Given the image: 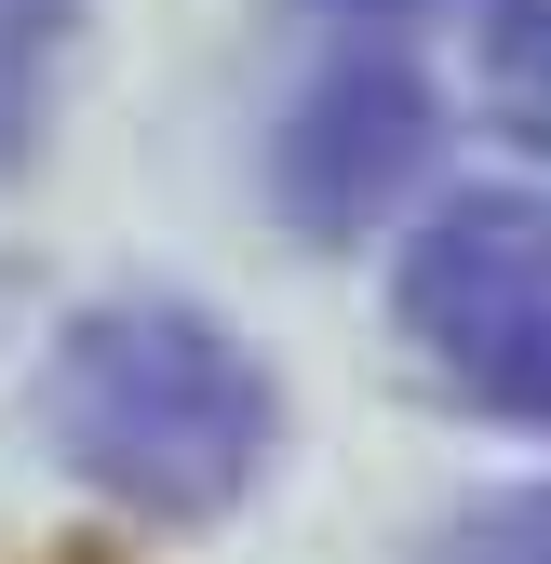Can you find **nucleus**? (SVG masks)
<instances>
[{
	"label": "nucleus",
	"instance_id": "obj_3",
	"mask_svg": "<svg viewBox=\"0 0 551 564\" xmlns=\"http://www.w3.org/2000/svg\"><path fill=\"white\" fill-rule=\"evenodd\" d=\"M418 162H431V95H418V67H390V54H336L283 108V216L323 229V242L364 229Z\"/></svg>",
	"mask_w": 551,
	"mask_h": 564
},
{
	"label": "nucleus",
	"instance_id": "obj_6",
	"mask_svg": "<svg viewBox=\"0 0 551 564\" xmlns=\"http://www.w3.org/2000/svg\"><path fill=\"white\" fill-rule=\"evenodd\" d=\"M444 564H551V498H498L444 538Z\"/></svg>",
	"mask_w": 551,
	"mask_h": 564
},
{
	"label": "nucleus",
	"instance_id": "obj_5",
	"mask_svg": "<svg viewBox=\"0 0 551 564\" xmlns=\"http://www.w3.org/2000/svg\"><path fill=\"white\" fill-rule=\"evenodd\" d=\"M54 41H67V0H0V175H14V162H28V134H41Z\"/></svg>",
	"mask_w": 551,
	"mask_h": 564
},
{
	"label": "nucleus",
	"instance_id": "obj_4",
	"mask_svg": "<svg viewBox=\"0 0 551 564\" xmlns=\"http://www.w3.org/2000/svg\"><path fill=\"white\" fill-rule=\"evenodd\" d=\"M485 108L511 149L551 162V0H498L485 14Z\"/></svg>",
	"mask_w": 551,
	"mask_h": 564
},
{
	"label": "nucleus",
	"instance_id": "obj_1",
	"mask_svg": "<svg viewBox=\"0 0 551 564\" xmlns=\"http://www.w3.org/2000/svg\"><path fill=\"white\" fill-rule=\"evenodd\" d=\"M41 416H54V457L121 511H162V524H202L229 511L242 484L269 470V377L229 323H202L175 296H108L54 336V377H41Z\"/></svg>",
	"mask_w": 551,
	"mask_h": 564
},
{
	"label": "nucleus",
	"instance_id": "obj_7",
	"mask_svg": "<svg viewBox=\"0 0 551 564\" xmlns=\"http://www.w3.org/2000/svg\"><path fill=\"white\" fill-rule=\"evenodd\" d=\"M364 14H403V0H364Z\"/></svg>",
	"mask_w": 551,
	"mask_h": 564
},
{
	"label": "nucleus",
	"instance_id": "obj_2",
	"mask_svg": "<svg viewBox=\"0 0 551 564\" xmlns=\"http://www.w3.org/2000/svg\"><path fill=\"white\" fill-rule=\"evenodd\" d=\"M403 336L457 403L551 431V202L538 188L444 202L403 256Z\"/></svg>",
	"mask_w": 551,
	"mask_h": 564
}]
</instances>
